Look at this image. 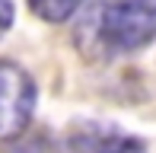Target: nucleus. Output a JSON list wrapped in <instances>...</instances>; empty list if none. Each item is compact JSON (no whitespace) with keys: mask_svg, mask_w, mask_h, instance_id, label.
I'll use <instances>...</instances> for the list:
<instances>
[{"mask_svg":"<svg viewBox=\"0 0 156 153\" xmlns=\"http://www.w3.org/2000/svg\"><path fill=\"white\" fill-rule=\"evenodd\" d=\"M10 26H13V3L10 0H0V38L6 35Z\"/></svg>","mask_w":156,"mask_h":153,"instance_id":"423d86ee","label":"nucleus"},{"mask_svg":"<svg viewBox=\"0 0 156 153\" xmlns=\"http://www.w3.org/2000/svg\"><path fill=\"white\" fill-rule=\"evenodd\" d=\"M35 109V86L23 67L0 61V137H16Z\"/></svg>","mask_w":156,"mask_h":153,"instance_id":"f03ea898","label":"nucleus"},{"mask_svg":"<svg viewBox=\"0 0 156 153\" xmlns=\"http://www.w3.org/2000/svg\"><path fill=\"white\" fill-rule=\"evenodd\" d=\"M6 153H58L54 147L51 134H45V131H35V134H16V141L10 144V150Z\"/></svg>","mask_w":156,"mask_h":153,"instance_id":"39448f33","label":"nucleus"},{"mask_svg":"<svg viewBox=\"0 0 156 153\" xmlns=\"http://www.w3.org/2000/svg\"><path fill=\"white\" fill-rule=\"evenodd\" d=\"M70 153H144V144L102 124H83L70 134Z\"/></svg>","mask_w":156,"mask_h":153,"instance_id":"7ed1b4c3","label":"nucleus"},{"mask_svg":"<svg viewBox=\"0 0 156 153\" xmlns=\"http://www.w3.org/2000/svg\"><path fill=\"white\" fill-rule=\"evenodd\" d=\"M89 41L112 54H127L156 38V0H99L89 13Z\"/></svg>","mask_w":156,"mask_h":153,"instance_id":"f257e3e1","label":"nucleus"},{"mask_svg":"<svg viewBox=\"0 0 156 153\" xmlns=\"http://www.w3.org/2000/svg\"><path fill=\"white\" fill-rule=\"evenodd\" d=\"M80 3H83V0H29L32 13L41 16V19H48V23H61V19H67Z\"/></svg>","mask_w":156,"mask_h":153,"instance_id":"20e7f679","label":"nucleus"}]
</instances>
